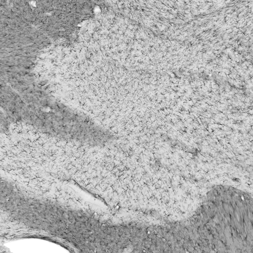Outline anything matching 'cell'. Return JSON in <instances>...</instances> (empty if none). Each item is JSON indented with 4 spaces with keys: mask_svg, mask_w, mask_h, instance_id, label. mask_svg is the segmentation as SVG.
<instances>
[{
    "mask_svg": "<svg viewBox=\"0 0 253 253\" xmlns=\"http://www.w3.org/2000/svg\"><path fill=\"white\" fill-rule=\"evenodd\" d=\"M16 84L27 104L14 97L7 101L3 115L10 126L24 123L47 135L93 146L103 138L105 128L87 116L53 101L32 83L18 79Z\"/></svg>",
    "mask_w": 253,
    "mask_h": 253,
    "instance_id": "1",
    "label": "cell"
}]
</instances>
